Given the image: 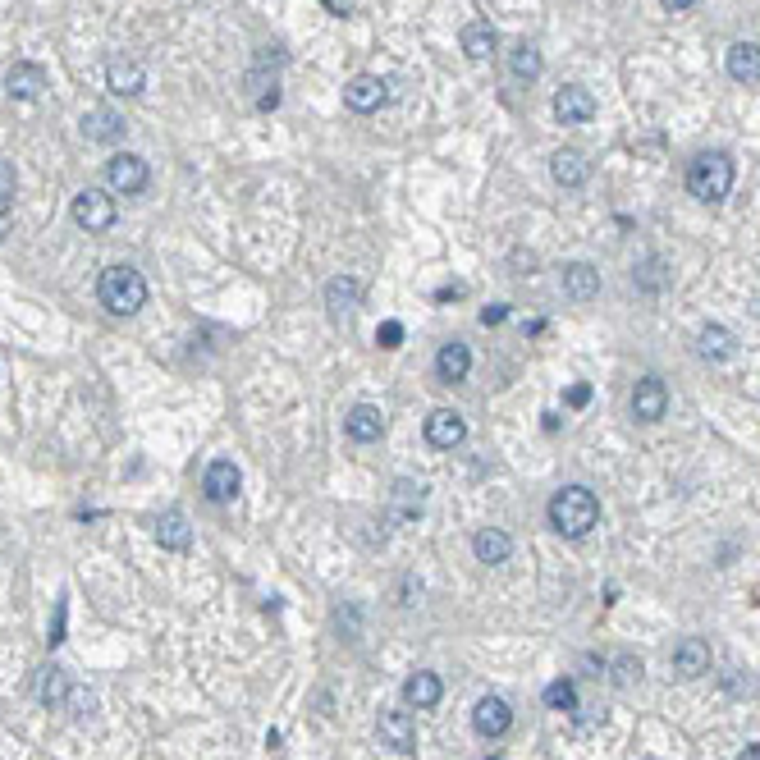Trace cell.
<instances>
[{
	"label": "cell",
	"instance_id": "6da1fadb",
	"mask_svg": "<svg viewBox=\"0 0 760 760\" xmlns=\"http://www.w3.org/2000/svg\"><path fill=\"white\" fill-rule=\"evenodd\" d=\"M596 522H600V500L591 495L587 486L554 490V500H550V527H554L559 536H568V541H582V536H587Z\"/></svg>",
	"mask_w": 760,
	"mask_h": 760
},
{
	"label": "cell",
	"instance_id": "7a4b0ae2",
	"mask_svg": "<svg viewBox=\"0 0 760 760\" xmlns=\"http://www.w3.org/2000/svg\"><path fill=\"white\" fill-rule=\"evenodd\" d=\"M728 188H733V161H728V152H701L687 165V193L696 202L715 207V202L728 197Z\"/></svg>",
	"mask_w": 760,
	"mask_h": 760
},
{
	"label": "cell",
	"instance_id": "3957f363",
	"mask_svg": "<svg viewBox=\"0 0 760 760\" xmlns=\"http://www.w3.org/2000/svg\"><path fill=\"white\" fill-rule=\"evenodd\" d=\"M97 298L106 312L115 316H133L142 303H147V280H142L133 266H106L97 284Z\"/></svg>",
	"mask_w": 760,
	"mask_h": 760
},
{
	"label": "cell",
	"instance_id": "277c9868",
	"mask_svg": "<svg viewBox=\"0 0 760 760\" xmlns=\"http://www.w3.org/2000/svg\"><path fill=\"white\" fill-rule=\"evenodd\" d=\"M69 211H74V225L87 229V234H106L115 225V197L101 193V188H83Z\"/></svg>",
	"mask_w": 760,
	"mask_h": 760
},
{
	"label": "cell",
	"instance_id": "5b68a950",
	"mask_svg": "<svg viewBox=\"0 0 760 760\" xmlns=\"http://www.w3.org/2000/svg\"><path fill=\"white\" fill-rule=\"evenodd\" d=\"M147 161L142 156H133V152H115L106 161V184L115 188V193H124V197H133V193H142L147 188Z\"/></svg>",
	"mask_w": 760,
	"mask_h": 760
},
{
	"label": "cell",
	"instance_id": "8992f818",
	"mask_svg": "<svg viewBox=\"0 0 760 760\" xmlns=\"http://www.w3.org/2000/svg\"><path fill=\"white\" fill-rule=\"evenodd\" d=\"M669 413V390H664L660 376H641L637 390H632V417L637 422H660Z\"/></svg>",
	"mask_w": 760,
	"mask_h": 760
},
{
	"label": "cell",
	"instance_id": "52a82bcc",
	"mask_svg": "<svg viewBox=\"0 0 760 760\" xmlns=\"http://www.w3.org/2000/svg\"><path fill=\"white\" fill-rule=\"evenodd\" d=\"M463 440H467L463 413H454V408H435V413L426 417V445L431 449H458Z\"/></svg>",
	"mask_w": 760,
	"mask_h": 760
},
{
	"label": "cell",
	"instance_id": "ba28073f",
	"mask_svg": "<svg viewBox=\"0 0 760 760\" xmlns=\"http://www.w3.org/2000/svg\"><path fill=\"white\" fill-rule=\"evenodd\" d=\"M376 733H380V742L385 747H394V751H417V724H413V715L408 710H380V719H376Z\"/></svg>",
	"mask_w": 760,
	"mask_h": 760
},
{
	"label": "cell",
	"instance_id": "9c48e42d",
	"mask_svg": "<svg viewBox=\"0 0 760 760\" xmlns=\"http://www.w3.org/2000/svg\"><path fill=\"white\" fill-rule=\"evenodd\" d=\"M472 728H477L481 738H504L513 728V710L504 696H481L477 710H472Z\"/></svg>",
	"mask_w": 760,
	"mask_h": 760
},
{
	"label": "cell",
	"instance_id": "30bf717a",
	"mask_svg": "<svg viewBox=\"0 0 760 760\" xmlns=\"http://www.w3.org/2000/svg\"><path fill=\"white\" fill-rule=\"evenodd\" d=\"M596 115V97H591L587 87H559L554 92V120L559 124H591Z\"/></svg>",
	"mask_w": 760,
	"mask_h": 760
},
{
	"label": "cell",
	"instance_id": "8fae6325",
	"mask_svg": "<svg viewBox=\"0 0 760 760\" xmlns=\"http://www.w3.org/2000/svg\"><path fill=\"white\" fill-rule=\"evenodd\" d=\"M239 486H243V477L229 458H216V463L207 467V477H202V490H207L211 504H229L234 495H239Z\"/></svg>",
	"mask_w": 760,
	"mask_h": 760
},
{
	"label": "cell",
	"instance_id": "7c38bea8",
	"mask_svg": "<svg viewBox=\"0 0 760 760\" xmlns=\"http://www.w3.org/2000/svg\"><path fill=\"white\" fill-rule=\"evenodd\" d=\"M669 664H674L678 678H701L710 674V646L701 637H683L674 646V655H669Z\"/></svg>",
	"mask_w": 760,
	"mask_h": 760
},
{
	"label": "cell",
	"instance_id": "4fadbf2b",
	"mask_svg": "<svg viewBox=\"0 0 760 760\" xmlns=\"http://www.w3.org/2000/svg\"><path fill=\"white\" fill-rule=\"evenodd\" d=\"M42 87H46V74L33 60H19V65H10V74H5V92H10L14 101H37Z\"/></svg>",
	"mask_w": 760,
	"mask_h": 760
},
{
	"label": "cell",
	"instance_id": "5bb4252c",
	"mask_svg": "<svg viewBox=\"0 0 760 760\" xmlns=\"http://www.w3.org/2000/svg\"><path fill=\"white\" fill-rule=\"evenodd\" d=\"M124 129H129V124H124V115H115L110 106H92L83 115V138L87 142H120Z\"/></svg>",
	"mask_w": 760,
	"mask_h": 760
},
{
	"label": "cell",
	"instance_id": "9a60e30c",
	"mask_svg": "<svg viewBox=\"0 0 760 760\" xmlns=\"http://www.w3.org/2000/svg\"><path fill=\"white\" fill-rule=\"evenodd\" d=\"M422 509H426V490L417 486V481H394V490H390V518L403 527V522L422 518Z\"/></svg>",
	"mask_w": 760,
	"mask_h": 760
},
{
	"label": "cell",
	"instance_id": "2e32d148",
	"mask_svg": "<svg viewBox=\"0 0 760 760\" xmlns=\"http://www.w3.org/2000/svg\"><path fill=\"white\" fill-rule=\"evenodd\" d=\"M362 280L358 275H335V280L326 284V307H330V316H348V312H358L362 307Z\"/></svg>",
	"mask_w": 760,
	"mask_h": 760
},
{
	"label": "cell",
	"instance_id": "e0dca14e",
	"mask_svg": "<svg viewBox=\"0 0 760 760\" xmlns=\"http://www.w3.org/2000/svg\"><path fill=\"white\" fill-rule=\"evenodd\" d=\"M106 87L115 97H138L142 87H147V69L138 60H110L106 65Z\"/></svg>",
	"mask_w": 760,
	"mask_h": 760
},
{
	"label": "cell",
	"instance_id": "ac0fdd59",
	"mask_svg": "<svg viewBox=\"0 0 760 760\" xmlns=\"http://www.w3.org/2000/svg\"><path fill=\"white\" fill-rule=\"evenodd\" d=\"M550 174H554V184H564V188H582L591 179V165L582 152H573V147H564V152H554L550 156Z\"/></svg>",
	"mask_w": 760,
	"mask_h": 760
},
{
	"label": "cell",
	"instance_id": "d6986e66",
	"mask_svg": "<svg viewBox=\"0 0 760 760\" xmlns=\"http://www.w3.org/2000/svg\"><path fill=\"white\" fill-rule=\"evenodd\" d=\"M344 431H348V440L371 445V440H380V435H385V417H380V408H371V403H358V408L344 417Z\"/></svg>",
	"mask_w": 760,
	"mask_h": 760
},
{
	"label": "cell",
	"instance_id": "ffe728a7",
	"mask_svg": "<svg viewBox=\"0 0 760 760\" xmlns=\"http://www.w3.org/2000/svg\"><path fill=\"white\" fill-rule=\"evenodd\" d=\"M728 78L733 83H760V46L756 42H733L728 46Z\"/></svg>",
	"mask_w": 760,
	"mask_h": 760
},
{
	"label": "cell",
	"instance_id": "44dd1931",
	"mask_svg": "<svg viewBox=\"0 0 760 760\" xmlns=\"http://www.w3.org/2000/svg\"><path fill=\"white\" fill-rule=\"evenodd\" d=\"M344 101H348V110H358V115L380 110V101H385V83H380L376 74H358L353 83L344 87Z\"/></svg>",
	"mask_w": 760,
	"mask_h": 760
},
{
	"label": "cell",
	"instance_id": "7402d4cb",
	"mask_svg": "<svg viewBox=\"0 0 760 760\" xmlns=\"http://www.w3.org/2000/svg\"><path fill=\"white\" fill-rule=\"evenodd\" d=\"M564 294L573 298V303H591V298L600 294V271L596 266H587V261L564 266Z\"/></svg>",
	"mask_w": 760,
	"mask_h": 760
},
{
	"label": "cell",
	"instance_id": "603a6c76",
	"mask_svg": "<svg viewBox=\"0 0 760 760\" xmlns=\"http://www.w3.org/2000/svg\"><path fill=\"white\" fill-rule=\"evenodd\" d=\"M440 696H445V683L435 674H426V669H417L408 683H403V701L413 710H431V706H440Z\"/></svg>",
	"mask_w": 760,
	"mask_h": 760
},
{
	"label": "cell",
	"instance_id": "cb8c5ba5",
	"mask_svg": "<svg viewBox=\"0 0 760 760\" xmlns=\"http://www.w3.org/2000/svg\"><path fill=\"white\" fill-rule=\"evenodd\" d=\"M467 371H472V348L458 344V339L440 348V358H435V376L445 380V385H458V380H467Z\"/></svg>",
	"mask_w": 760,
	"mask_h": 760
},
{
	"label": "cell",
	"instance_id": "d4e9b609",
	"mask_svg": "<svg viewBox=\"0 0 760 760\" xmlns=\"http://www.w3.org/2000/svg\"><path fill=\"white\" fill-rule=\"evenodd\" d=\"M696 348H701V358H710V362H728L738 353V335L728 326H706L696 335Z\"/></svg>",
	"mask_w": 760,
	"mask_h": 760
},
{
	"label": "cell",
	"instance_id": "484cf974",
	"mask_svg": "<svg viewBox=\"0 0 760 760\" xmlns=\"http://www.w3.org/2000/svg\"><path fill=\"white\" fill-rule=\"evenodd\" d=\"M472 550H477L481 564H504L513 554V541L509 532H500V527H481L477 536H472Z\"/></svg>",
	"mask_w": 760,
	"mask_h": 760
},
{
	"label": "cell",
	"instance_id": "4316f807",
	"mask_svg": "<svg viewBox=\"0 0 760 760\" xmlns=\"http://www.w3.org/2000/svg\"><path fill=\"white\" fill-rule=\"evenodd\" d=\"M495 46H500V37H495V28H490V23H467L463 28V55L467 60H490V55H495Z\"/></svg>",
	"mask_w": 760,
	"mask_h": 760
},
{
	"label": "cell",
	"instance_id": "83f0119b",
	"mask_svg": "<svg viewBox=\"0 0 760 760\" xmlns=\"http://www.w3.org/2000/svg\"><path fill=\"white\" fill-rule=\"evenodd\" d=\"M156 541L165 545V550H188L193 545V532H188V518L179 509L161 513V522H156Z\"/></svg>",
	"mask_w": 760,
	"mask_h": 760
},
{
	"label": "cell",
	"instance_id": "f1b7e54d",
	"mask_svg": "<svg viewBox=\"0 0 760 760\" xmlns=\"http://www.w3.org/2000/svg\"><path fill=\"white\" fill-rule=\"evenodd\" d=\"M509 69H513V78H527V83H532V78H541L545 60H541V51H536L532 42H518L509 51Z\"/></svg>",
	"mask_w": 760,
	"mask_h": 760
},
{
	"label": "cell",
	"instance_id": "f546056e",
	"mask_svg": "<svg viewBox=\"0 0 760 760\" xmlns=\"http://www.w3.org/2000/svg\"><path fill=\"white\" fill-rule=\"evenodd\" d=\"M69 692H74V678L65 669H46V683H42V701L51 710H65L69 706Z\"/></svg>",
	"mask_w": 760,
	"mask_h": 760
},
{
	"label": "cell",
	"instance_id": "4dcf8cb0",
	"mask_svg": "<svg viewBox=\"0 0 760 760\" xmlns=\"http://www.w3.org/2000/svg\"><path fill=\"white\" fill-rule=\"evenodd\" d=\"M545 706L559 710V715H573L577 710V687L568 683V678H554V683L545 687Z\"/></svg>",
	"mask_w": 760,
	"mask_h": 760
},
{
	"label": "cell",
	"instance_id": "1f68e13d",
	"mask_svg": "<svg viewBox=\"0 0 760 760\" xmlns=\"http://www.w3.org/2000/svg\"><path fill=\"white\" fill-rule=\"evenodd\" d=\"M14 193H19V170L14 161H0V207H14Z\"/></svg>",
	"mask_w": 760,
	"mask_h": 760
},
{
	"label": "cell",
	"instance_id": "d6a6232c",
	"mask_svg": "<svg viewBox=\"0 0 760 760\" xmlns=\"http://www.w3.org/2000/svg\"><path fill=\"white\" fill-rule=\"evenodd\" d=\"M376 344H380V348H399V344H403V326H399V321H380Z\"/></svg>",
	"mask_w": 760,
	"mask_h": 760
},
{
	"label": "cell",
	"instance_id": "836d02e7",
	"mask_svg": "<svg viewBox=\"0 0 760 760\" xmlns=\"http://www.w3.org/2000/svg\"><path fill=\"white\" fill-rule=\"evenodd\" d=\"M614 669H619V674H614V683H619V687H628L632 678H641V660H632V655H623Z\"/></svg>",
	"mask_w": 760,
	"mask_h": 760
},
{
	"label": "cell",
	"instance_id": "e575fe53",
	"mask_svg": "<svg viewBox=\"0 0 760 760\" xmlns=\"http://www.w3.org/2000/svg\"><path fill=\"white\" fill-rule=\"evenodd\" d=\"M564 403H568V408H587V403H591V385H568Z\"/></svg>",
	"mask_w": 760,
	"mask_h": 760
},
{
	"label": "cell",
	"instance_id": "d590c367",
	"mask_svg": "<svg viewBox=\"0 0 760 760\" xmlns=\"http://www.w3.org/2000/svg\"><path fill=\"white\" fill-rule=\"evenodd\" d=\"M504 316H509V307L495 303V307H486V312H481V326H500Z\"/></svg>",
	"mask_w": 760,
	"mask_h": 760
},
{
	"label": "cell",
	"instance_id": "8d00e7d4",
	"mask_svg": "<svg viewBox=\"0 0 760 760\" xmlns=\"http://www.w3.org/2000/svg\"><path fill=\"white\" fill-rule=\"evenodd\" d=\"M10 225H14V207H0V239L10 234Z\"/></svg>",
	"mask_w": 760,
	"mask_h": 760
},
{
	"label": "cell",
	"instance_id": "74e56055",
	"mask_svg": "<svg viewBox=\"0 0 760 760\" xmlns=\"http://www.w3.org/2000/svg\"><path fill=\"white\" fill-rule=\"evenodd\" d=\"M660 5H664V10H692L696 0H660Z\"/></svg>",
	"mask_w": 760,
	"mask_h": 760
},
{
	"label": "cell",
	"instance_id": "f35d334b",
	"mask_svg": "<svg viewBox=\"0 0 760 760\" xmlns=\"http://www.w3.org/2000/svg\"><path fill=\"white\" fill-rule=\"evenodd\" d=\"M738 760H760V742H751V747L747 751H742V756Z\"/></svg>",
	"mask_w": 760,
	"mask_h": 760
}]
</instances>
